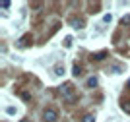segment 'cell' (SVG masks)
<instances>
[{
  "label": "cell",
  "instance_id": "3",
  "mask_svg": "<svg viewBox=\"0 0 130 122\" xmlns=\"http://www.w3.org/2000/svg\"><path fill=\"white\" fill-rule=\"evenodd\" d=\"M29 39H31V35L27 33V35H23V37L20 39V43H18V45H20V47H27V45H29Z\"/></svg>",
  "mask_w": 130,
  "mask_h": 122
},
{
  "label": "cell",
  "instance_id": "5",
  "mask_svg": "<svg viewBox=\"0 0 130 122\" xmlns=\"http://www.w3.org/2000/svg\"><path fill=\"white\" fill-rule=\"evenodd\" d=\"M95 85H97V78H95V76H91V78L87 80V87H95Z\"/></svg>",
  "mask_w": 130,
  "mask_h": 122
},
{
  "label": "cell",
  "instance_id": "4",
  "mask_svg": "<svg viewBox=\"0 0 130 122\" xmlns=\"http://www.w3.org/2000/svg\"><path fill=\"white\" fill-rule=\"evenodd\" d=\"M70 21L76 29H82V27H84V20H76V18H74V20H70Z\"/></svg>",
  "mask_w": 130,
  "mask_h": 122
},
{
  "label": "cell",
  "instance_id": "8",
  "mask_svg": "<svg viewBox=\"0 0 130 122\" xmlns=\"http://www.w3.org/2000/svg\"><path fill=\"white\" fill-rule=\"evenodd\" d=\"M105 54H107V53H97V54H93V58H95V60H103Z\"/></svg>",
  "mask_w": 130,
  "mask_h": 122
},
{
  "label": "cell",
  "instance_id": "11",
  "mask_svg": "<svg viewBox=\"0 0 130 122\" xmlns=\"http://www.w3.org/2000/svg\"><path fill=\"white\" fill-rule=\"evenodd\" d=\"M103 20H105V23H109V21L113 20V18H111V14H107V16H105V18H103Z\"/></svg>",
  "mask_w": 130,
  "mask_h": 122
},
{
  "label": "cell",
  "instance_id": "1",
  "mask_svg": "<svg viewBox=\"0 0 130 122\" xmlns=\"http://www.w3.org/2000/svg\"><path fill=\"white\" fill-rule=\"evenodd\" d=\"M56 118H58V112L54 111V109H45V112H43L45 122H56Z\"/></svg>",
  "mask_w": 130,
  "mask_h": 122
},
{
  "label": "cell",
  "instance_id": "2",
  "mask_svg": "<svg viewBox=\"0 0 130 122\" xmlns=\"http://www.w3.org/2000/svg\"><path fill=\"white\" fill-rule=\"evenodd\" d=\"M60 93L64 95V99H72V85L70 83H66L60 87Z\"/></svg>",
  "mask_w": 130,
  "mask_h": 122
},
{
  "label": "cell",
  "instance_id": "12",
  "mask_svg": "<svg viewBox=\"0 0 130 122\" xmlns=\"http://www.w3.org/2000/svg\"><path fill=\"white\" fill-rule=\"evenodd\" d=\"M20 122H29V120H25V118H23V120H20Z\"/></svg>",
  "mask_w": 130,
  "mask_h": 122
},
{
  "label": "cell",
  "instance_id": "7",
  "mask_svg": "<svg viewBox=\"0 0 130 122\" xmlns=\"http://www.w3.org/2000/svg\"><path fill=\"white\" fill-rule=\"evenodd\" d=\"M82 122H95V118H93V114H86Z\"/></svg>",
  "mask_w": 130,
  "mask_h": 122
},
{
  "label": "cell",
  "instance_id": "10",
  "mask_svg": "<svg viewBox=\"0 0 130 122\" xmlns=\"http://www.w3.org/2000/svg\"><path fill=\"white\" fill-rule=\"evenodd\" d=\"M0 6H2V8H10V2H8V0H4V2H0Z\"/></svg>",
  "mask_w": 130,
  "mask_h": 122
},
{
  "label": "cell",
  "instance_id": "9",
  "mask_svg": "<svg viewBox=\"0 0 130 122\" xmlns=\"http://www.w3.org/2000/svg\"><path fill=\"white\" fill-rule=\"evenodd\" d=\"M82 74V68H80V66H78V64H74V76H76V78H78V76H80Z\"/></svg>",
  "mask_w": 130,
  "mask_h": 122
},
{
  "label": "cell",
  "instance_id": "6",
  "mask_svg": "<svg viewBox=\"0 0 130 122\" xmlns=\"http://www.w3.org/2000/svg\"><path fill=\"white\" fill-rule=\"evenodd\" d=\"M54 74H56V76H62V74H64V66H62V64H58V66L54 68Z\"/></svg>",
  "mask_w": 130,
  "mask_h": 122
}]
</instances>
